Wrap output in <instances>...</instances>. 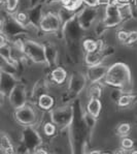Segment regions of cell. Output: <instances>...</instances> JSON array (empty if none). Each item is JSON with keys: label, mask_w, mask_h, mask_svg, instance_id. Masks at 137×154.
I'll list each match as a JSON object with an SVG mask.
<instances>
[{"label": "cell", "mask_w": 137, "mask_h": 154, "mask_svg": "<svg viewBox=\"0 0 137 154\" xmlns=\"http://www.w3.org/2000/svg\"><path fill=\"white\" fill-rule=\"evenodd\" d=\"M122 21V17L120 14L119 8L115 4H108L106 9V18L104 23L106 26H115Z\"/></svg>", "instance_id": "1"}, {"label": "cell", "mask_w": 137, "mask_h": 154, "mask_svg": "<svg viewBox=\"0 0 137 154\" xmlns=\"http://www.w3.org/2000/svg\"><path fill=\"white\" fill-rule=\"evenodd\" d=\"M60 26L58 17L54 14H48L46 16L43 17V19L40 22V27L43 31L46 32H53L57 31Z\"/></svg>", "instance_id": "2"}, {"label": "cell", "mask_w": 137, "mask_h": 154, "mask_svg": "<svg viewBox=\"0 0 137 154\" xmlns=\"http://www.w3.org/2000/svg\"><path fill=\"white\" fill-rule=\"evenodd\" d=\"M106 72V68L103 65L96 64L93 66H89L88 68V78L91 80L92 83H95L104 77Z\"/></svg>", "instance_id": "3"}, {"label": "cell", "mask_w": 137, "mask_h": 154, "mask_svg": "<svg viewBox=\"0 0 137 154\" xmlns=\"http://www.w3.org/2000/svg\"><path fill=\"white\" fill-rule=\"evenodd\" d=\"M88 112L91 116H93L94 118L99 117L101 112V101L99 100V98H94L91 97V99L88 103Z\"/></svg>", "instance_id": "4"}, {"label": "cell", "mask_w": 137, "mask_h": 154, "mask_svg": "<svg viewBox=\"0 0 137 154\" xmlns=\"http://www.w3.org/2000/svg\"><path fill=\"white\" fill-rule=\"evenodd\" d=\"M66 77H67L66 70L62 67H57L52 72V79L57 84H62L66 80Z\"/></svg>", "instance_id": "5"}, {"label": "cell", "mask_w": 137, "mask_h": 154, "mask_svg": "<svg viewBox=\"0 0 137 154\" xmlns=\"http://www.w3.org/2000/svg\"><path fill=\"white\" fill-rule=\"evenodd\" d=\"M0 150L4 154H13V147L7 137L2 136L0 138Z\"/></svg>", "instance_id": "6"}, {"label": "cell", "mask_w": 137, "mask_h": 154, "mask_svg": "<svg viewBox=\"0 0 137 154\" xmlns=\"http://www.w3.org/2000/svg\"><path fill=\"white\" fill-rule=\"evenodd\" d=\"M38 106L43 110H49L54 106V99L52 96L48 95V94H43L39 97Z\"/></svg>", "instance_id": "7"}, {"label": "cell", "mask_w": 137, "mask_h": 154, "mask_svg": "<svg viewBox=\"0 0 137 154\" xmlns=\"http://www.w3.org/2000/svg\"><path fill=\"white\" fill-rule=\"evenodd\" d=\"M99 61H100V56H99V54H97L96 52H93V53H87L86 62L89 66L99 64Z\"/></svg>", "instance_id": "8"}, {"label": "cell", "mask_w": 137, "mask_h": 154, "mask_svg": "<svg viewBox=\"0 0 137 154\" xmlns=\"http://www.w3.org/2000/svg\"><path fill=\"white\" fill-rule=\"evenodd\" d=\"M82 0H62L63 6L68 11H74L81 5Z\"/></svg>", "instance_id": "9"}, {"label": "cell", "mask_w": 137, "mask_h": 154, "mask_svg": "<svg viewBox=\"0 0 137 154\" xmlns=\"http://www.w3.org/2000/svg\"><path fill=\"white\" fill-rule=\"evenodd\" d=\"M82 47H84L85 51L87 53H93V52L97 51V48H98V45L95 41L93 39H86L82 44Z\"/></svg>", "instance_id": "10"}, {"label": "cell", "mask_w": 137, "mask_h": 154, "mask_svg": "<svg viewBox=\"0 0 137 154\" xmlns=\"http://www.w3.org/2000/svg\"><path fill=\"white\" fill-rule=\"evenodd\" d=\"M130 129H131V125H130L129 123H123V124H121L119 127H118L117 131H118V134H119V136L125 137L130 132Z\"/></svg>", "instance_id": "11"}, {"label": "cell", "mask_w": 137, "mask_h": 154, "mask_svg": "<svg viewBox=\"0 0 137 154\" xmlns=\"http://www.w3.org/2000/svg\"><path fill=\"white\" fill-rule=\"evenodd\" d=\"M121 146L123 149H125V150H129V149H132L134 146V142L132 139L130 138H127V137H125V138L122 139V142H121Z\"/></svg>", "instance_id": "12"}, {"label": "cell", "mask_w": 137, "mask_h": 154, "mask_svg": "<svg viewBox=\"0 0 137 154\" xmlns=\"http://www.w3.org/2000/svg\"><path fill=\"white\" fill-rule=\"evenodd\" d=\"M90 95H91V97L99 98L101 95V88L98 86V85H94V86H92L91 89H90Z\"/></svg>", "instance_id": "13"}, {"label": "cell", "mask_w": 137, "mask_h": 154, "mask_svg": "<svg viewBox=\"0 0 137 154\" xmlns=\"http://www.w3.org/2000/svg\"><path fill=\"white\" fill-rule=\"evenodd\" d=\"M133 100V97L131 95H124L120 98L119 100V106H128L131 101Z\"/></svg>", "instance_id": "14"}, {"label": "cell", "mask_w": 137, "mask_h": 154, "mask_svg": "<svg viewBox=\"0 0 137 154\" xmlns=\"http://www.w3.org/2000/svg\"><path fill=\"white\" fill-rule=\"evenodd\" d=\"M43 130L46 136H53L56 131V127H55V125L52 124V123H46L43 127Z\"/></svg>", "instance_id": "15"}, {"label": "cell", "mask_w": 137, "mask_h": 154, "mask_svg": "<svg viewBox=\"0 0 137 154\" xmlns=\"http://www.w3.org/2000/svg\"><path fill=\"white\" fill-rule=\"evenodd\" d=\"M19 4V0H6V8L9 11H13Z\"/></svg>", "instance_id": "16"}, {"label": "cell", "mask_w": 137, "mask_h": 154, "mask_svg": "<svg viewBox=\"0 0 137 154\" xmlns=\"http://www.w3.org/2000/svg\"><path fill=\"white\" fill-rule=\"evenodd\" d=\"M137 42V31H132V32H129V35H128V38L125 44L127 45H131V44H134V42Z\"/></svg>", "instance_id": "17"}, {"label": "cell", "mask_w": 137, "mask_h": 154, "mask_svg": "<svg viewBox=\"0 0 137 154\" xmlns=\"http://www.w3.org/2000/svg\"><path fill=\"white\" fill-rule=\"evenodd\" d=\"M128 35H129V32L122 30V31H119V32H118V39H119L120 42H126L127 38H128Z\"/></svg>", "instance_id": "18"}, {"label": "cell", "mask_w": 137, "mask_h": 154, "mask_svg": "<svg viewBox=\"0 0 137 154\" xmlns=\"http://www.w3.org/2000/svg\"><path fill=\"white\" fill-rule=\"evenodd\" d=\"M82 1L91 8H95V6L99 5V0H82Z\"/></svg>", "instance_id": "19"}, {"label": "cell", "mask_w": 137, "mask_h": 154, "mask_svg": "<svg viewBox=\"0 0 137 154\" xmlns=\"http://www.w3.org/2000/svg\"><path fill=\"white\" fill-rule=\"evenodd\" d=\"M26 20H27V17H26L25 14H22V13L18 14V21L19 22L22 23V22H25Z\"/></svg>", "instance_id": "20"}, {"label": "cell", "mask_w": 137, "mask_h": 154, "mask_svg": "<svg viewBox=\"0 0 137 154\" xmlns=\"http://www.w3.org/2000/svg\"><path fill=\"white\" fill-rule=\"evenodd\" d=\"M5 45H6L5 37H4L3 35L1 34V33H0V49L3 48V47H5Z\"/></svg>", "instance_id": "21"}, {"label": "cell", "mask_w": 137, "mask_h": 154, "mask_svg": "<svg viewBox=\"0 0 137 154\" xmlns=\"http://www.w3.org/2000/svg\"><path fill=\"white\" fill-rule=\"evenodd\" d=\"M112 0H99V4H105V5H108L110 4Z\"/></svg>", "instance_id": "22"}, {"label": "cell", "mask_w": 137, "mask_h": 154, "mask_svg": "<svg viewBox=\"0 0 137 154\" xmlns=\"http://www.w3.org/2000/svg\"><path fill=\"white\" fill-rule=\"evenodd\" d=\"M34 154H49V153L46 152V151L44 150V149H38V150L35 151Z\"/></svg>", "instance_id": "23"}, {"label": "cell", "mask_w": 137, "mask_h": 154, "mask_svg": "<svg viewBox=\"0 0 137 154\" xmlns=\"http://www.w3.org/2000/svg\"><path fill=\"white\" fill-rule=\"evenodd\" d=\"M119 2L123 5V4H128L129 3V0H119Z\"/></svg>", "instance_id": "24"}, {"label": "cell", "mask_w": 137, "mask_h": 154, "mask_svg": "<svg viewBox=\"0 0 137 154\" xmlns=\"http://www.w3.org/2000/svg\"><path fill=\"white\" fill-rule=\"evenodd\" d=\"M3 103V94H2V92L0 91V106Z\"/></svg>", "instance_id": "25"}, {"label": "cell", "mask_w": 137, "mask_h": 154, "mask_svg": "<svg viewBox=\"0 0 137 154\" xmlns=\"http://www.w3.org/2000/svg\"><path fill=\"white\" fill-rule=\"evenodd\" d=\"M90 154H100V151L94 150V151H92V152H90Z\"/></svg>", "instance_id": "26"}, {"label": "cell", "mask_w": 137, "mask_h": 154, "mask_svg": "<svg viewBox=\"0 0 137 154\" xmlns=\"http://www.w3.org/2000/svg\"><path fill=\"white\" fill-rule=\"evenodd\" d=\"M132 154H137V150H135V151H133V152H132Z\"/></svg>", "instance_id": "27"}, {"label": "cell", "mask_w": 137, "mask_h": 154, "mask_svg": "<svg viewBox=\"0 0 137 154\" xmlns=\"http://www.w3.org/2000/svg\"><path fill=\"white\" fill-rule=\"evenodd\" d=\"M100 154H110V153H100Z\"/></svg>", "instance_id": "28"}, {"label": "cell", "mask_w": 137, "mask_h": 154, "mask_svg": "<svg viewBox=\"0 0 137 154\" xmlns=\"http://www.w3.org/2000/svg\"><path fill=\"white\" fill-rule=\"evenodd\" d=\"M0 29H1V22H0Z\"/></svg>", "instance_id": "29"}, {"label": "cell", "mask_w": 137, "mask_h": 154, "mask_svg": "<svg viewBox=\"0 0 137 154\" xmlns=\"http://www.w3.org/2000/svg\"><path fill=\"white\" fill-rule=\"evenodd\" d=\"M0 3H1V0H0Z\"/></svg>", "instance_id": "30"}]
</instances>
